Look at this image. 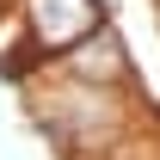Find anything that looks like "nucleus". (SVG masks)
Segmentation results:
<instances>
[{
    "label": "nucleus",
    "instance_id": "obj_2",
    "mask_svg": "<svg viewBox=\"0 0 160 160\" xmlns=\"http://www.w3.org/2000/svg\"><path fill=\"white\" fill-rule=\"evenodd\" d=\"M25 25L37 49H74L86 43L99 25V0H25Z\"/></svg>",
    "mask_w": 160,
    "mask_h": 160
},
{
    "label": "nucleus",
    "instance_id": "obj_3",
    "mask_svg": "<svg viewBox=\"0 0 160 160\" xmlns=\"http://www.w3.org/2000/svg\"><path fill=\"white\" fill-rule=\"evenodd\" d=\"M68 74H74V80H86V86H117V80L129 74V56H123L117 31H92L86 43H74Z\"/></svg>",
    "mask_w": 160,
    "mask_h": 160
},
{
    "label": "nucleus",
    "instance_id": "obj_1",
    "mask_svg": "<svg viewBox=\"0 0 160 160\" xmlns=\"http://www.w3.org/2000/svg\"><path fill=\"white\" fill-rule=\"evenodd\" d=\"M43 123H49L62 142H74V148H99V142L117 136V105H111V92H105V86L74 80V92H68V99L43 105Z\"/></svg>",
    "mask_w": 160,
    "mask_h": 160
}]
</instances>
